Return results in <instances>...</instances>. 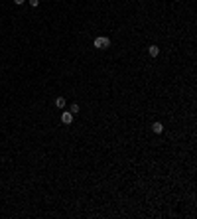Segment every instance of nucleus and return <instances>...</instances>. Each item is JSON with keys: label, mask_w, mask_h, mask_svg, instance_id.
Instances as JSON below:
<instances>
[{"label": "nucleus", "mask_w": 197, "mask_h": 219, "mask_svg": "<svg viewBox=\"0 0 197 219\" xmlns=\"http://www.w3.org/2000/svg\"><path fill=\"white\" fill-rule=\"evenodd\" d=\"M152 130L156 132V134H160V132L164 130V125H162V122H154V125H152Z\"/></svg>", "instance_id": "obj_4"}, {"label": "nucleus", "mask_w": 197, "mask_h": 219, "mask_svg": "<svg viewBox=\"0 0 197 219\" xmlns=\"http://www.w3.org/2000/svg\"><path fill=\"white\" fill-rule=\"evenodd\" d=\"M24 2H26V0H14V4H16V6H22Z\"/></svg>", "instance_id": "obj_8"}, {"label": "nucleus", "mask_w": 197, "mask_h": 219, "mask_svg": "<svg viewBox=\"0 0 197 219\" xmlns=\"http://www.w3.org/2000/svg\"><path fill=\"white\" fill-rule=\"evenodd\" d=\"M69 113H71L73 116H75V115L79 113V105H77V103H73V105H71V109H69Z\"/></svg>", "instance_id": "obj_6"}, {"label": "nucleus", "mask_w": 197, "mask_h": 219, "mask_svg": "<svg viewBox=\"0 0 197 219\" xmlns=\"http://www.w3.org/2000/svg\"><path fill=\"white\" fill-rule=\"evenodd\" d=\"M28 2H30V6H34V8L40 6V0H28Z\"/></svg>", "instance_id": "obj_7"}, {"label": "nucleus", "mask_w": 197, "mask_h": 219, "mask_svg": "<svg viewBox=\"0 0 197 219\" xmlns=\"http://www.w3.org/2000/svg\"><path fill=\"white\" fill-rule=\"evenodd\" d=\"M61 122H63V125H71V122H73V115L69 113V111L61 113Z\"/></svg>", "instance_id": "obj_2"}, {"label": "nucleus", "mask_w": 197, "mask_h": 219, "mask_svg": "<svg viewBox=\"0 0 197 219\" xmlns=\"http://www.w3.org/2000/svg\"><path fill=\"white\" fill-rule=\"evenodd\" d=\"M93 46L97 47V50H106V47L110 46V40H109V38H105V36H99V38H95Z\"/></svg>", "instance_id": "obj_1"}, {"label": "nucleus", "mask_w": 197, "mask_h": 219, "mask_svg": "<svg viewBox=\"0 0 197 219\" xmlns=\"http://www.w3.org/2000/svg\"><path fill=\"white\" fill-rule=\"evenodd\" d=\"M55 107H57V109H63V107H65V99H63V97H57V99H55Z\"/></svg>", "instance_id": "obj_5"}, {"label": "nucleus", "mask_w": 197, "mask_h": 219, "mask_svg": "<svg viewBox=\"0 0 197 219\" xmlns=\"http://www.w3.org/2000/svg\"><path fill=\"white\" fill-rule=\"evenodd\" d=\"M148 53H150L152 57H158L160 55V47L158 46H150V47H148Z\"/></svg>", "instance_id": "obj_3"}]
</instances>
